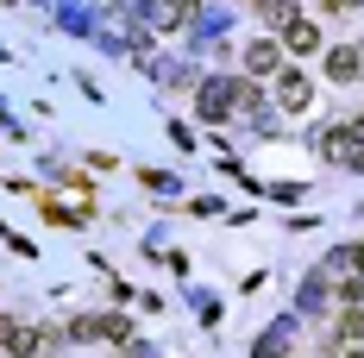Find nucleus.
<instances>
[{
	"label": "nucleus",
	"instance_id": "0eeeda50",
	"mask_svg": "<svg viewBox=\"0 0 364 358\" xmlns=\"http://www.w3.org/2000/svg\"><path fill=\"white\" fill-rule=\"evenodd\" d=\"M333 6H352V0H333Z\"/></svg>",
	"mask_w": 364,
	"mask_h": 358
},
{
	"label": "nucleus",
	"instance_id": "f257e3e1",
	"mask_svg": "<svg viewBox=\"0 0 364 358\" xmlns=\"http://www.w3.org/2000/svg\"><path fill=\"white\" fill-rule=\"evenodd\" d=\"M358 70H364V51H333V57H327L333 82H358Z\"/></svg>",
	"mask_w": 364,
	"mask_h": 358
},
{
	"label": "nucleus",
	"instance_id": "1a4fd4ad",
	"mask_svg": "<svg viewBox=\"0 0 364 358\" xmlns=\"http://www.w3.org/2000/svg\"><path fill=\"white\" fill-rule=\"evenodd\" d=\"M352 358H364V352H352Z\"/></svg>",
	"mask_w": 364,
	"mask_h": 358
},
{
	"label": "nucleus",
	"instance_id": "7ed1b4c3",
	"mask_svg": "<svg viewBox=\"0 0 364 358\" xmlns=\"http://www.w3.org/2000/svg\"><path fill=\"white\" fill-rule=\"evenodd\" d=\"M188 13H195V0H157V26H164V32H170V26H182Z\"/></svg>",
	"mask_w": 364,
	"mask_h": 358
},
{
	"label": "nucleus",
	"instance_id": "39448f33",
	"mask_svg": "<svg viewBox=\"0 0 364 358\" xmlns=\"http://www.w3.org/2000/svg\"><path fill=\"white\" fill-rule=\"evenodd\" d=\"M245 63H252L257 75H264V70H277V44H252V51H245Z\"/></svg>",
	"mask_w": 364,
	"mask_h": 358
},
{
	"label": "nucleus",
	"instance_id": "423d86ee",
	"mask_svg": "<svg viewBox=\"0 0 364 358\" xmlns=\"http://www.w3.org/2000/svg\"><path fill=\"white\" fill-rule=\"evenodd\" d=\"M201 113L220 120V113H226V88H201Z\"/></svg>",
	"mask_w": 364,
	"mask_h": 358
},
{
	"label": "nucleus",
	"instance_id": "20e7f679",
	"mask_svg": "<svg viewBox=\"0 0 364 358\" xmlns=\"http://www.w3.org/2000/svg\"><path fill=\"white\" fill-rule=\"evenodd\" d=\"M321 44V26H308V19H289V51H314Z\"/></svg>",
	"mask_w": 364,
	"mask_h": 358
},
{
	"label": "nucleus",
	"instance_id": "f03ea898",
	"mask_svg": "<svg viewBox=\"0 0 364 358\" xmlns=\"http://www.w3.org/2000/svg\"><path fill=\"white\" fill-rule=\"evenodd\" d=\"M277 101H283L289 113H295V107H308V82H301V75L289 70V75H283V88H277Z\"/></svg>",
	"mask_w": 364,
	"mask_h": 358
},
{
	"label": "nucleus",
	"instance_id": "6e6552de",
	"mask_svg": "<svg viewBox=\"0 0 364 358\" xmlns=\"http://www.w3.org/2000/svg\"><path fill=\"white\" fill-rule=\"evenodd\" d=\"M0 339H6V327H0Z\"/></svg>",
	"mask_w": 364,
	"mask_h": 358
}]
</instances>
